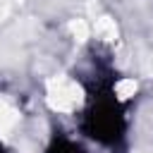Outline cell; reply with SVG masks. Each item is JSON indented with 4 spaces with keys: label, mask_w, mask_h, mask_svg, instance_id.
<instances>
[{
    "label": "cell",
    "mask_w": 153,
    "mask_h": 153,
    "mask_svg": "<svg viewBox=\"0 0 153 153\" xmlns=\"http://www.w3.org/2000/svg\"><path fill=\"white\" fill-rule=\"evenodd\" d=\"M0 153H5V148H2V146H0Z\"/></svg>",
    "instance_id": "3"
},
{
    "label": "cell",
    "mask_w": 153,
    "mask_h": 153,
    "mask_svg": "<svg viewBox=\"0 0 153 153\" xmlns=\"http://www.w3.org/2000/svg\"><path fill=\"white\" fill-rule=\"evenodd\" d=\"M81 129L86 131L88 139H93L103 146H117L124 139V131H127L124 110L110 86L96 84V91H91V96H88Z\"/></svg>",
    "instance_id": "1"
},
{
    "label": "cell",
    "mask_w": 153,
    "mask_h": 153,
    "mask_svg": "<svg viewBox=\"0 0 153 153\" xmlns=\"http://www.w3.org/2000/svg\"><path fill=\"white\" fill-rule=\"evenodd\" d=\"M45 153H88V151L81 143H76L74 139H69L67 134H55Z\"/></svg>",
    "instance_id": "2"
}]
</instances>
